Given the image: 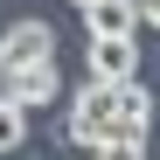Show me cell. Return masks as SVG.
<instances>
[{
	"mask_svg": "<svg viewBox=\"0 0 160 160\" xmlns=\"http://www.w3.org/2000/svg\"><path fill=\"white\" fill-rule=\"evenodd\" d=\"M118 84H104V77H91L84 91L70 98V125H63V139L77 146H98V139H118Z\"/></svg>",
	"mask_w": 160,
	"mask_h": 160,
	"instance_id": "cell-1",
	"label": "cell"
},
{
	"mask_svg": "<svg viewBox=\"0 0 160 160\" xmlns=\"http://www.w3.org/2000/svg\"><path fill=\"white\" fill-rule=\"evenodd\" d=\"M91 77H104V84L139 77V42L132 35H91Z\"/></svg>",
	"mask_w": 160,
	"mask_h": 160,
	"instance_id": "cell-2",
	"label": "cell"
},
{
	"mask_svg": "<svg viewBox=\"0 0 160 160\" xmlns=\"http://www.w3.org/2000/svg\"><path fill=\"white\" fill-rule=\"evenodd\" d=\"M49 56H56L49 21H14V28L0 35V63H49Z\"/></svg>",
	"mask_w": 160,
	"mask_h": 160,
	"instance_id": "cell-3",
	"label": "cell"
},
{
	"mask_svg": "<svg viewBox=\"0 0 160 160\" xmlns=\"http://www.w3.org/2000/svg\"><path fill=\"white\" fill-rule=\"evenodd\" d=\"M56 98H63L56 56H49V63H21V77H14V104H21V112H35V104H56Z\"/></svg>",
	"mask_w": 160,
	"mask_h": 160,
	"instance_id": "cell-4",
	"label": "cell"
},
{
	"mask_svg": "<svg viewBox=\"0 0 160 160\" xmlns=\"http://www.w3.org/2000/svg\"><path fill=\"white\" fill-rule=\"evenodd\" d=\"M91 35H139V0H84Z\"/></svg>",
	"mask_w": 160,
	"mask_h": 160,
	"instance_id": "cell-5",
	"label": "cell"
},
{
	"mask_svg": "<svg viewBox=\"0 0 160 160\" xmlns=\"http://www.w3.org/2000/svg\"><path fill=\"white\" fill-rule=\"evenodd\" d=\"M21 139H28V112L0 98V153H21Z\"/></svg>",
	"mask_w": 160,
	"mask_h": 160,
	"instance_id": "cell-6",
	"label": "cell"
},
{
	"mask_svg": "<svg viewBox=\"0 0 160 160\" xmlns=\"http://www.w3.org/2000/svg\"><path fill=\"white\" fill-rule=\"evenodd\" d=\"M91 160H146V139L139 132H118V139H98Z\"/></svg>",
	"mask_w": 160,
	"mask_h": 160,
	"instance_id": "cell-7",
	"label": "cell"
},
{
	"mask_svg": "<svg viewBox=\"0 0 160 160\" xmlns=\"http://www.w3.org/2000/svg\"><path fill=\"white\" fill-rule=\"evenodd\" d=\"M139 28H160V0H139Z\"/></svg>",
	"mask_w": 160,
	"mask_h": 160,
	"instance_id": "cell-8",
	"label": "cell"
},
{
	"mask_svg": "<svg viewBox=\"0 0 160 160\" xmlns=\"http://www.w3.org/2000/svg\"><path fill=\"white\" fill-rule=\"evenodd\" d=\"M70 7H84V0H70Z\"/></svg>",
	"mask_w": 160,
	"mask_h": 160,
	"instance_id": "cell-9",
	"label": "cell"
}]
</instances>
